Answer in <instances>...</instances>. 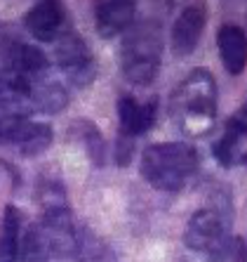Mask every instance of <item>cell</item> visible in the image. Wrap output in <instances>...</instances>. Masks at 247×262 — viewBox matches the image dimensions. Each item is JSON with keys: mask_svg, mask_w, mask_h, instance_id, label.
<instances>
[{"mask_svg": "<svg viewBox=\"0 0 247 262\" xmlns=\"http://www.w3.org/2000/svg\"><path fill=\"white\" fill-rule=\"evenodd\" d=\"M169 111L188 137H205L217 121V83L207 69H193L169 99Z\"/></svg>", "mask_w": 247, "mask_h": 262, "instance_id": "1", "label": "cell"}, {"mask_svg": "<svg viewBox=\"0 0 247 262\" xmlns=\"http://www.w3.org/2000/svg\"><path fill=\"white\" fill-rule=\"evenodd\" d=\"M198 168L195 149L181 142H160L141 154V175L160 191H179Z\"/></svg>", "mask_w": 247, "mask_h": 262, "instance_id": "2", "label": "cell"}, {"mask_svg": "<svg viewBox=\"0 0 247 262\" xmlns=\"http://www.w3.org/2000/svg\"><path fill=\"white\" fill-rule=\"evenodd\" d=\"M160 55H163L160 29L151 21L137 24L122 40L120 64L125 78L132 85H149L158 76Z\"/></svg>", "mask_w": 247, "mask_h": 262, "instance_id": "3", "label": "cell"}, {"mask_svg": "<svg viewBox=\"0 0 247 262\" xmlns=\"http://www.w3.org/2000/svg\"><path fill=\"white\" fill-rule=\"evenodd\" d=\"M184 244L212 262H221L231 255V234L226 227V217L217 208H203L193 213L184 232Z\"/></svg>", "mask_w": 247, "mask_h": 262, "instance_id": "4", "label": "cell"}, {"mask_svg": "<svg viewBox=\"0 0 247 262\" xmlns=\"http://www.w3.org/2000/svg\"><path fill=\"white\" fill-rule=\"evenodd\" d=\"M57 64L61 71H66V76L76 83V85H87L94 78V61H92V52L85 45L80 36H76L73 31L64 33L57 40Z\"/></svg>", "mask_w": 247, "mask_h": 262, "instance_id": "5", "label": "cell"}, {"mask_svg": "<svg viewBox=\"0 0 247 262\" xmlns=\"http://www.w3.org/2000/svg\"><path fill=\"white\" fill-rule=\"evenodd\" d=\"M66 7L61 0H38L26 12V29L38 40H55L64 29Z\"/></svg>", "mask_w": 247, "mask_h": 262, "instance_id": "6", "label": "cell"}, {"mask_svg": "<svg viewBox=\"0 0 247 262\" xmlns=\"http://www.w3.org/2000/svg\"><path fill=\"white\" fill-rule=\"evenodd\" d=\"M137 0H94L96 31L104 38H113L127 29L134 19Z\"/></svg>", "mask_w": 247, "mask_h": 262, "instance_id": "7", "label": "cell"}, {"mask_svg": "<svg viewBox=\"0 0 247 262\" xmlns=\"http://www.w3.org/2000/svg\"><path fill=\"white\" fill-rule=\"evenodd\" d=\"M205 29V7L203 5H188L184 12L177 17L172 26V48L179 57L191 55L198 48L200 36Z\"/></svg>", "mask_w": 247, "mask_h": 262, "instance_id": "8", "label": "cell"}, {"mask_svg": "<svg viewBox=\"0 0 247 262\" xmlns=\"http://www.w3.org/2000/svg\"><path fill=\"white\" fill-rule=\"evenodd\" d=\"M156 102L139 104L132 97H120L118 99V118H120V135L125 137H137L144 135L146 130H151V125L156 123Z\"/></svg>", "mask_w": 247, "mask_h": 262, "instance_id": "9", "label": "cell"}, {"mask_svg": "<svg viewBox=\"0 0 247 262\" xmlns=\"http://www.w3.org/2000/svg\"><path fill=\"white\" fill-rule=\"evenodd\" d=\"M219 55L231 76H240L247 67V36L245 31L233 24L219 29Z\"/></svg>", "mask_w": 247, "mask_h": 262, "instance_id": "10", "label": "cell"}, {"mask_svg": "<svg viewBox=\"0 0 247 262\" xmlns=\"http://www.w3.org/2000/svg\"><path fill=\"white\" fill-rule=\"evenodd\" d=\"M5 142H12L24 156H38L52 144V128L45 123H33L26 118L7 135Z\"/></svg>", "mask_w": 247, "mask_h": 262, "instance_id": "11", "label": "cell"}, {"mask_svg": "<svg viewBox=\"0 0 247 262\" xmlns=\"http://www.w3.org/2000/svg\"><path fill=\"white\" fill-rule=\"evenodd\" d=\"M7 61H10L7 71H12L29 80H38L42 73L47 71V57L33 45H24V43L12 45L10 55H7Z\"/></svg>", "mask_w": 247, "mask_h": 262, "instance_id": "12", "label": "cell"}, {"mask_svg": "<svg viewBox=\"0 0 247 262\" xmlns=\"http://www.w3.org/2000/svg\"><path fill=\"white\" fill-rule=\"evenodd\" d=\"M29 102L31 106H36V109L45 111V114H57L68 104V95L55 80H33L29 92Z\"/></svg>", "mask_w": 247, "mask_h": 262, "instance_id": "13", "label": "cell"}, {"mask_svg": "<svg viewBox=\"0 0 247 262\" xmlns=\"http://www.w3.org/2000/svg\"><path fill=\"white\" fill-rule=\"evenodd\" d=\"M19 232H21V213L14 206H7L0 229V262H17L19 241H21Z\"/></svg>", "mask_w": 247, "mask_h": 262, "instance_id": "14", "label": "cell"}, {"mask_svg": "<svg viewBox=\"0 0 247 262\" xmlns=\"http://www.w3.org/2000/svg\"><path fill=\"white\" fill-rule=\"evenodd\" d=\"M73 133H76L80 140H83V144H85V149H87V156H90L92 163H94L96 168H102V165H104V154H106V146H104V137H102V133L96 130L94 123H90V121L73 123Z\"/></svg>", "mask_w": 247, "mask_h": 262, "instance_id": "15", "label": "cell"}, {"mask_svg": "<svg viewBox=\"0 0 247 262\" xmlns=\"http://www.w3.org/2000/svg\"><path fill=\"white\" fill-rule=\"evenodd\" d=\"M50 255L47 244L42 238L40 227H29V232L24 234V238L19 241V262H45Z\"/></svg>", "mask_w": 247, "mask_h": 262, "instance_id": "16", "label": "cell"}, {"mask_svg": "<svg viewBox=\"0 0 247 262\" xmlns=\"http://www.w3.org/2000/svg\"><path fill=\"white\" fill-rule=\"evenodd\" d=\"M224 133L231 135L235 142H240L242 137H247V102L229 118V123H226V130H224Z\"/></svg>", "mask_w": 247, "mask_h": 262, "instance_id": "17", "label": "cell"}, {"mask_svg": "<svg viewBox=\"0 0 247 262\" xmlns=\"http://www.w3.org/2000/svg\"><path fill=\"white\" fill-rule=\"evenodd\" d=\"M130 156H132V140L120 135L118 146H115V161H118V165H127L130 163Z\"/></svg>", "mask_w": 247, "mask_h": 262, "instance_id": "18", "label": "cell"}, {"mask_svg": "<svg viewBox=\"0 0 247 262\" xmlns=\"http://www.w3.org/2000/svg\"><path fill=\"white\" fill-rule=\"evenodd\" d=\"M238 161H240V163H245V165H247V154H245V156H240V159H238Z\"/></svg>", "mask_w": 247, "mask_h": 262, "instance_id": "19", "label": "cell"}, {"mask_svg": "<svg viewBox=\"0 0 247 262\" xmlns=\"http://www.w3.org/2000/svg\"><path fill=\"white\" fill-rule=\"evenodd\" d=\"M179 262H184V260H179Z\"/></svg>", "mask_w": 247, "mask_h": 262, "instance_id": "20", "label": "cell"}]
</instances>
